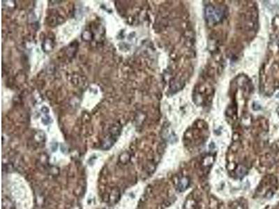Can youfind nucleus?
<instances>
[{"label": "nucleus", "mask_w": 279, "mask_h": 209, "mask_svg": "<svg viewBox=\"0 0 279 209\" xmlns=\"http://www.w3.org/2000/svg\"><path fill=\"white\" fill-rule=\"evenodd\" d=\"M189 179L186 177L182 178L181 180L179 181L178 184V189L179 191L184 192V190H186L187 187L189 186Z\"/></svg>", "instance_id": "1"}]
</instances>
